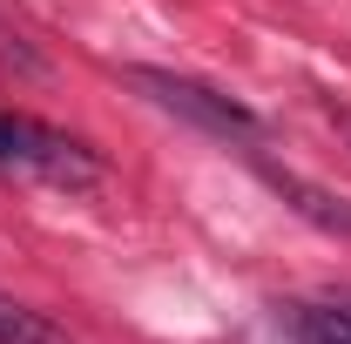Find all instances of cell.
I'll use <instances>...</instances> for the list:
<instances>
[{"mask_svg":"<svg viewBox=\"0 0 351 344\" xmlns=\"http://www.w3.org/2000/svg\"><path fill=\"white\" fill-rule=\"evenodd\" d=\"M0 344H75L47 310H34V304H14L0 297Z\"/></svg>","mask_w":351,"mask_h":344,"instance_id":"3957f363","label":"cell"},{"mask_svg":"<svg viewBox=\"0 0 351 344\" xmlns=\"http://www.w3.org/2000/svg\"><path fill=\"white\" fill-rule=\"evenodd\" d=\"M0 68L7 75H47V61H41V47L27 41L14 21H0Z\"/></svg>","mask_w":351,"mask_h":344,"instance_id":"5b68a950","label":"cell"},{"mask_svg":"<svg viewBox=\"0 0 351 344\" xmlns=\"http://www.w3.org/2000/svg\"><path fill=\"white\" fill-rule=\"evenodd\" d=\"M129 82L156 101V108H169L182 122H196L203 135H223V142H257L263 122L243 108V101H230L223 88L196 82V75H169V68H129Z\"/></svg>","mask_w":351,"mask_h":344,"instance_id":"7a4b0ae2","label":"cell"},{"mask_svg":"<svg viewBox=\"0 0 351 344\" xmlns=\"http://www.w3.org/2000/svg\"><path fill=\"white\" fill-rule=\"evenodd\" d=\"M298 344H351V304H291Z\"/></svg>","mask_w":351,"mask_h":344,"instance_id":"277c9868","label":"cell"},{"mask_svg":"<svg viewBox=\"0 0 351 344\" xmlns=\"http://www.w3.org/2000/svg\"><path fill=\"white\" fill-rule=\"evenodd\" d=\"M0 175H27V182L82 196V189L108 182V162L88 149L82 135L54 129L41 115H21V108H0Z\"/></svg>","mask_w":351,"mask_h":344,"instance_id":"6da1fadb","label":"cell"},{"mask_svg":"<svg viewBox=\"0 0 351 344\" xmlns=\"http://www.w3.org/2000/svg\"><path fill=\"white\" fill-rule=\"evenodd\" d=\"M338 129H345V135H351V115H338Z\"/></svg>","mask_w":351,"mask_h":344,"instance_id":"8992f818","label":"cell"}]
</instances>
